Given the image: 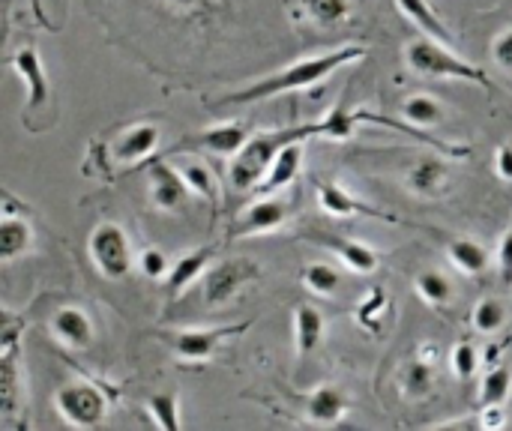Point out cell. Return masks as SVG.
I'll list each match as a JSON object with an SVG mask.
<instances>
[{
	"label": "cell",
	"instance_id": "cell-1",
	"mask_svg": "<svg viewBox=\"0 0 512 431\" xmlns=\"http://www.w3.org/2000/svg\"><path fill=\"white\" fill-rule=\"evenodd\" d=\"M366 57V48L363 45H342L330 54H318V57H306V60H297L243 90H234L222 99H216L213 105H249V102H261V99H273V96H282V93H294V90H303V87H312L324 78H330L333 72H339L342 66L348 63H357Z\"/></svg>",
	"mask_w": 512,
	"mask_h": 431
},
{
	"label": "cell",
	"instance_id": "cell-2",
	"mask_svg": "<svg viewBox=\"0 0 512 431\" xmlns=\"http://www.w3.org/2000/svg\"><path fill=\"white\" fill-rule=\"evenodd\" d=\"M315 138L312 135V123H297L288 129H276V132H261L255 138L246 141V147L231 159L228 165V183L234 192H249L258 189L276 159V153L291 144V141H306Z\"/></svg>",
	"mask_w": 512,
	"mask_h": 431
},
{
	"label": "cell",
	"instance_id": "cell-3",
	"mask_svg": "<svg viewBox=\"0 0 512 431\" xmlns=\"http://www.w3.org/2000/svg\"><path fill=\"white\" fill-rule=\"evenodd\" d=\"M450 48H453V45H447V42H441V39L420 36V39H414V42L408 45L405 57H408L411 72H417V75H429V78H459V81L480 84L483 90L492 93V90H495L492 78H489L480 66H474V63L462 60L459 54H453Z\"/></svg>",
	"mask_w": 512,
	"mask_h": 431
},
{
	"label": "cell",
	"instance_id": "cell-4",
	"mask_svg": "<svg viewBox=\"0 0 512 431\" xmlns=\"http://www.w3.org/2000/svg\"><path fill=\"white\" fill-rule=\"evenodd\" d=\"M90 258L96 264V270L105 276V279H123L129 276L135 258H132V243L126 237V231L114 222H99L93 231H90Z\"/></svg>",
	"mask_w": 512,
	"mask_h": 431
},
{
	"label": "cell",
	"instance_id": "cell-5",
	"mask_svg": "<svg viewBox=\"0 0 512 431\" xmlns=\"http://www.w3.org/2000/svg\"><path fill=\"white\" fill-rule=\"evenodd\" d=\"M54 408L75 429H96L105 423V414H108V402H105L102 390H96L90 384L60 387L54 396Z\"/></svg>",
	"mask_w": 512,
	"mask_h": 431
},
{
	"label": "cell",
	"instance_id": "cell-6",
	"mask_svg": "<svg viewBox=\"0 0 512 431\" xmlns=\"http://www.w3.org/2000/svg\"><path fill=\"white\" fill-rule=\"evenodd\" d=\"M255 279H261V270L249 258H228L222 264H213L204 273V303L207 306H225Z\"/></svg>",
	"mask_w": 512,
	"mask_h": 431
},
{
	"label": "cell",
	"instance_id": "cell-7",
	"mask_svg": "<svg viewBox=\"0 0 512 431\" xmlns=\"http://www.w3.org/2000/svg\"><path fill=\"white\" fill-rule=\"evenodd\" d=\"M252 327V321H243V324H231V327H219V330H177V333H168L171 336V348L180 360H189V363H207L219 345L231 336H243L246 330Z\"/></svg>",
	"mask_w": 512,
	"mask_h": 431
},
{
	"label": "cell",
	"instance_id": "cell-8",
	"mask_svg": "<svg viewBox=\"0 0 512 431\" xmlns=\"http://www.w3.org/2000/svg\"><path fill=\"white\" fill-rule=\"evenodd\" d=\"M147 180H150V198L159 210L165 213H177L189 204V183L183 177V171L171 168L165 159H156L147 165Z\"/></svg>",
	"mask_w": 512,
	"mask_h": 431
},
{
	"label": "cell",
	"instance_id": "cell-9",
	"mask_svg": "<svg viewBox=\"0 0 512 431\" xmlns=\"http://www.w3.org/2000/svg\"><path fill=\"white\" fill-rule=\"evenodd\" d=\"M288 213H291L288 201H282V198H261V201H255L252 207H246V210L240 213V219L231 225L228 237L237 240V237L270 234V231H276V228L285 225Z\"/></svg>",
	"mask_w": 512,
	"mask_h": 431
},
{
	"label": "cell",
	"instance_id": "cell-10",
	"mask_svg": "<svg viewBox=\"0 0 512 431\" xmlns=\"http://www.w3.org/2000/svg\"><path fill=\"white\" fill-rule=\"evenodd\" d=\"M249 129L240 126V123H228V126H210V129H201L195 135H186L177 147H171V153H180V150H189V147H204L210 153H219V156H237L246 141H249Z\"/></svg>",
	"mask_w": 512,
	"mask_h": 431
},
{
	"label": "cell",
	"instance_id": "cell-11",
	"mask_svg": "<svg viewBox=\"0 0 512 431\" xmlns=\"http://www.w3.org/2000/svg\"><path fill=\"white\" fill-rule=\"evenodd\" d=\"M15 66V72L21 75L24 87H27V114L39 111L48 105V96H51V84H48V75H45V66L36 54L33 45H24L21 51L12 54L9 60Z\"/></svg>",
	"mask_w": 512,
	"mask_h": 431
},
{
	"label": "cell",
	"instance_id": "cell-12",
	"mask_svg": "<svg viewBox=\"0 0 512 431\" xmlns=\"http://www.w3.org/2000/svg\"><path fill=\"white\" fill-rule=\"evenodd\" d=\"M318 201H321V210H324V213H330V216H336V219L366 216V219L399 222L396 216H390V213H384V210H378V207H372V204H366V201L354 198V195H351V192H345L339 183H327V180H321V183H318Z\"/></svg>",
	"mask_w": 512,
	"mask_h": 431
},
{
	"label": "cell",
	"instance_id": "cell-13",
	"mask_svg": "<svg viewBox=\"0 0 512 431\" xmlns=\"http://www.w3.org/2000/svg\"><path fill=\"white\" fill-rule=\"evenodd\" d=\"M51 333L60 345H66L69 351H84L93 345L96 339V330H93V321L84 309L78 306H63L51 315Z\"/></svg>",
	"mask_w": 512,
	"mask_h": 431
},
{
	"label": "cell",
	"instance_id": "cell-14",
	"mask_svg": "<svg viewBox=\"0 0 512 431\" xmlns=\"http://www.w3.org/2000/svg\"><path fill=\"white\" fill-rule=\"evenodd\" d=\"M312 240L318 246L330 249L354 273H375L381 267V255L372 246L360 243V240H348V237H336V234H324V231H315Z\"/></svg>",
	"mask_w": 512,
	"mask_h": 431
},
{
	"label": "cell",
	"instance_id": "cell-15",
	"mask_svg": "<svg viewBox=\"0 0 512 431\" xmlns=\"http://www.w3.org/2000/svg\"><path fill=\"white\" fill-rule=\"evenodd\" d=\"M303 414L315 426H336L348 414V396H345L342 387H333V384L318 387L312 396L303 399Z\"/></svg>",
	"mask_w": 512,
	"mask_h": 431
},
{
	"label": "cell",
	"instance_id": "cell-16",
	"mask_svg": "<svg viewBox=\"0 0 512 431\" xmlns=\"http://www.w3.org/2000/svg\"><path fill=\"white\" fill-rule=\"evenodd\" d=\"M159 144V126L156 123H138L120 132V138L111 144V156L117 162H144Z\"/></svg>",
	"mask_w": 512,
	"mask_h": 431
},
{
	"label": "cell",
	"instance_id": "cell-17",
	"mask_svg": "<svg viewBox=\"0 0 512 431\" xmlns=\"http://www.w3.org/2000/svg\"><path fill=\"white\" fill-rule=\"evenodd\" d=\"M213 255H216V249L204 246V249H195V252H186L183 258H177L171 264V273H168V294L180 297L186 288H192V282H198L204 276V270L213 261Z\"/></svg>",
	"mask_w": 512,
	"mask_h": 431
},
{
	"label": "cell",
	"instance_id": "cell-18",
	"mask_svg": "<svg viewBox=\"0 0 512 431\" xmlns=\"http://www.w3.org/2000/svg\"><path fill=\"white\" fill-rule=\"evenodd\" d=\"M300 165H303V141L285 144L276 153V159H273V165H270V171H267V177H264V183L258 189L261 192H276V189L291 186L297 180V174H300Z\"/></svg>",
	"mask_w": 512,
	"mask_h": 431
},
{
	"label": "cell",
	"instance_id": "cell-19",
	"mask_svg": "<svg viewBox=\"0 0 512 431\" xmlns=\"http://www.w3.org/2000/svg\"><path fill=\"white\" fill-rule=\"evenodd\" d=\"M30 249H33V228H30V222L6 213L3 222H0V261L12 264L15 258L27 255Z\"/></svg>",
	"mask_w": 512,
	"mask_h": 431
},
{
	"label": "cell",
	"instance_id": "cell-20",
	"mask_svg": "<svg viewBox=\"0 0 512 431\" xmlns=\"http://www.w3.org/2000/svg\"><path fill=\"white\" fill-rule=\"evenodd\" d=\"M294 339H297V354L300 357H309L318 351L321 339H324V315L309 306V303H300L297 312H294Z\"/></svg>",
	"mask_w": 512,
	"mask_h": 431
},
{
	"label": "cell",
	"instance_id": "cell-21",
	"mask_svg": "<svg viewBox=\"0 0 512 431\" xmlns=\"http://www.w3.org/2000/svg\"><path fill=\"white\" fill-rule=\"evenodd\" d=\"M447 255L468 276H480V273L489 270V249L483 243L471 240V237H453L447 243Z\"/></svg>",
	"mask_w": 512,
	"mask_h": 431
},
{
	"label": "cell",
	"instance_id": "cell-22",
	"mask_svg": "<svg viewBox=\"0 0 512 431\" xmlns=\"http://www.w3.org/2000/svg\"><path fill=\"white\" fill-rule=\"evenodd\" d=\"M444 183H447V165L435 156H423L408 171V186L417 195H438L444 189Z\"/></svg>",
	"mask_w": 512,
	"mask_h": 431
},
{
	"label": "cell",
	"instance_id": "cell-23",
	"mask_svg": "<svg viewBox=\"0 0 512 431\" xmlns=\"http://www.w3.org/2000/svg\"><path fill=\"white\" fill-rule=\"evenodd\" d=\"M396 6H399V9L408 15V21L417 24L426 36L441 39V42H447V45L456 42V36L444 27V21L432 12V6H429L426 0H396Z\"/></svg>",
	"mask_w": 512,
	"mask_h": 431
},
{
	"label": "cell",
	"instance_id": "cell-24",
	"mask_svg": "<svg viewBox=\"0 0 512 431\" xmlns=\"http://www.w3.org/2000/svg\"><path fill=\"white\" fill-rule=\"evenodd\" d=\"M512 393V372L507 366H495L486 372L480 387V408H504Z\"/></svg>",
	"mask_w": 512,
	"mask_h": 431
},
{
	"label": "cell",
	"instance_id": "cell-25",
	"mask_svg": "<svg viewBox=\"0 0 512 431\" xmlns=\"http://www.w3.org/2000/svg\"><path fill=\"white\" fill-rule=\"evenodd\" d=\"M354 126H357V111H348V105L342 102V105H336L324 120L312 123V135H315V138H336V141H345V138H351Z\"/></svg>",
	"mask_w": 512,
	"mask_h": 431
},
{
	"label": "cell",
	"instance_id": "cell-26",
	"mask_svg": "<svg viewBox=\"0 0 512 431\" xmlns=\"http://www.w3.org/2000/svg\"><path fill=\"white\" fill-rule=\"evenodd\" d=\"M402 387H405L408 399H426L435 390V363H429L423 357L408 363V369L402 375Z\"/></svg>",
	"mask_w": 512,
	"mask_h": 431
},
{
	"label": "cell",
	"instance_id": "cell-27",
	"mask_svg": "<svg viewBox=\"0 0 512 431\" xmlns=\"http://www.w3.org/2000/svg\"><path fill=\"white\" fill-rule=\"evenodd\" d=\"M300 6L321 27H333L351 18V0H300Z\"/></svg>",
	"mask_w": 512,
	"mask_h": 431
},
{
	"label": "cell",
	"instance_id": "cell-28",
	"mask_svg": "<svg viewBox=\"0 0 512 431\" xmlns=\"http://www.w3.org/2000/svg\"><path fill=\"white\" fill-rule=\"evenodd\" d=\"M417 294L429 303V306H447L453 300V285L444 273L438 270H423L417 276Z\"/></svg>",
	"mask_w": 512,
	"mask_h": 431
},
{
	"label": "cell",
	"instance_id": "cell-29",
	"mask_svg": "<svg viewBox=\"0 0 512 431\" xmlns=\"http://www.w3.org/2000/svg\"><path fill=\"white\" fill-rule=\"evenodd\" d=\"M405 117L417 126H438V123H444V108L435 96L417 93L405 102Z\"/></svg>",
	"mask_w": 512,
	"mask_h": 431
},
{
	"label": "cell",
	"instance_id": "cell-30",
	"mask_svg": "<svg viewBox=\"0 0 512 431\" xmlns=\"http://www.w3.org/2000/svg\"><path fill=\"white\" fill-rule=\"evenodd\" d=\"M183 177H186V183H189V189H192V195H201L207 204H219V192H216V180H213V174H210V168L204 165V162H186L183 168Z\"/></svg>",
	"mask_w": 512,
	"mask_h": 431
},
{
	"label": "cell",
	"instance_id": "cell-31",
	"mask_svg": "<svg viewBox=\"0 0 512 431\" xmlns=\"http://www.w3.org/2000/svg\"><path fill=\"white\" fill-rule=\"evenodd\" d=\"M303 285L312 291V294H321V297H330L339 291L342 285V273L330 264H312L303 270Z\"/></svg>",
	"mask_w": 512,
	"mask_h": 431
},
{
	"label": "cell",
	"instance_id": "cell-32",
	"mask_svg": "<svg viewBox=\"0 0 512 431\" xmlns=\"http://www.w3.org/2000/svg\"><path fill=\"white\" fill-rule=\"evenodd\" d=\"M147 411H150V417H153V423L159 429H180V405H177V396L174 393H156V396H150L147 399Z\"/></svg>",
	"mask_w": 512,
	"mask_h": 431
},
{
	"label": "cell",
	"instance_id": "cell-33",
	"mask_svg": "<svg viewBox=\"0 0 512 431\" xmlns=\"http://www.w3.org/2000/svg\"><path fill=\"white\" fill-rule=\"evenodd\" d=\"M504 321H507V309H504V303H498L492 297L474 309V327L480 333H498L504 327Z\"/></svg>",
	"mask_w": 512,
	"mask_h": 431
},
{
	"label": "cell",
	"instance_id": "cell-34",
	"mask_svg": "<svg viewBox=\"0 0 512 431\" xmlns=\"http://www.w3.org/2000/svg\"><path fill=\"white\" fill-rule=\"evenodd\" d=\"M480 363L483 360H480V354H477V348L471 342H459L456 345V351H453V372H456V378L471 381L477 375Z\"/></svg>",
	"mask_w": 512,
	"mask_h": 431
},
{
	"label": "cell",
	"instance_id": "cell-35",
	"mask_svg": "<svg viewBox=\"0 0 512 431\" xmlns=\"http://www.w3.org/2000/svg\"><path fill=\"white\" fill-rule=\"evenodd\" d=\"M138 267H141V273H144L147 279H153V282L168 279V273H171V261H168V255H165L162 249H144L141 258H138Z\"/></svg>",
	"mask_w": 512,
	"mask_h": 431
},
{
	"label": "cell",
	"instance_id": "cell-36",
	"mask_svg": "<svg viewBox=\"0 0 512 431\" xmlns=\"http://www.w3.org/2000/svg\"><path fill=\"white\" fill-rule=\"evenodd\" d=\"M492 54H495L498 66H504L507 72H512V30L501 33V36L495 39V48H492Z\"/></svg>",
	"mask_w": 512,
	"mask_h": 431
},
{
	"label": "cell",
	"instance_id": "cell-37",
	"mask_svg": "<svg viewBox=\"0 0 512 431\" xmlns=\"http://www.w3.org/2000/svg\"><path fill=\"white\" fill-rule=\"evenodd\" d=\"M498 258H501V276H504V282L512 285V228L504 234V240H501Z\"/></svg>",
	"mask_w": 512,
	"mask_h": 431
},
{
	"label": "cell",
	"instance_id": "cell-38",
	"mask_svg": "<svg viewBox=\"0 0 512 431\" xmlns=\"http://www.w3.org/2000/svg\"><path fill=\"white\" fill-rule=\"evenodd\" d=\"M495 168H498V177H504V180H510L512 183V147L510 144H504V147L498 150V156H495Z\"/></svg>",
	"mask_w": 512,
	"mask_h": 431
},
{
	"label": "cell",
	"instance_id": "cell-39",
	"mask_svg": "<svg viewBox=\"0 0 512 431\" xmlns=\"http://www.w3.org/2000/svg\"><path fill=\"white\" fill-rule=\"evenodd\" d=\"M174 6L180 9H204V6H213V0H171Z\"/></svg>",
	"mask_w": 512,
	"mask_h": 431
}]
</instances>
